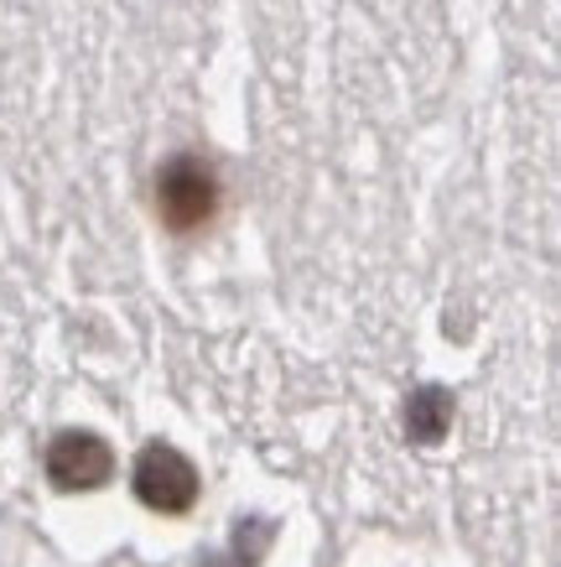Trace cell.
I'll list each match as a JSON object with an SVG mask.
<instances>
[{"mask_svg":"<svg viewBox=\"0 0 561 567\" xmlns=\"http://www.w3.org/2000/svg\"><path fill=\"white\" fill-rule=\"evenodd\" d=\"M156 214L172 235H198L219 214V177L204 156H172L156 173Z\"/></svg>","mask_w":561,"mask_h":567,"instance_id":"obj_1","label":"cell"},{"mask_svg":"<svg viewBox=\"0 0 561 567\" xmlns=\"http://www.w3.org/2000/svg\"><path fill=\"white\" fill-rule=\"evenodd\" d=\"M136 495L156 516H187L198 505V468L187 464V453L172 443L141 447L136 458Z\"/></svg>","mask_w":561,"mask_h":567,"instance_id":"obj_2","label":"cell"},{"mask_svg":"<svg viewBox=\"0 0 561 567\" xmlns=\"http://www.w3.org/2000/svg\"><path fill=\"white\" fill-rule=\"evenodd\" d=\"M48 474L58 489H100L115 474V453L94 432H63L48 447Z\"/></svg>","mask_w":561,"mask_h":567,"instance_id":"obj_3","label":"cell"},{"mask_svg":"<svg viewBox=\"0 0 561 567\" xmlns=\"http://www.w3.org/2000/svg\"><path fill=\"white\" fill-rule=\"evenodd\" d=\"M406 422H411V437H422V443H437V437L447 432V422H453V395L437 391V385L416 391V395H411Z\"/></svg>","mask_w":561,"mask_h":567,"instance_id":"obj_4","label":"cell"}]
</instances>
